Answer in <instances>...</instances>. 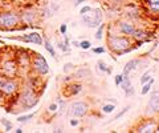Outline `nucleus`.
Returning a JSON list of instances; mask_svg holds the SVG:
<instances>
[{
	"label": "nucleus",
	"instance_id": "nucleus-7",
	"mask_svg": "<svg viewBox=\"0 0 159 133\" xmlns=\"http://www.w3.org/2000/svg\"><path fill=\"white\" fill-rule=\"evenodd\" d=\"M89 110V106H88L86 103L84 101H74V103L70 104L68 113L72 114L74 117H84Z\"/></svg>",
	"mask_w": 159,
	"mask_h": 133
},
{
	"label": "nucleus",
	"instance_id": "nucleus-34",
	"mask_svg": "<svg viewBox=\"0 0 159 133\" xmlns=\"http://www.w3.org/2000/svg\"><path fill=\"white\" fill-rule=\"evenodd\" d=\"M122 79H123V75H117L116 76V85L119 87V84L122 83Z\"/></svg>",
	"mask_w": 159,
	"mask_h": 133
},
{
	"label": "nucleus",
	"instance_id": "nucleus-21",
	"mask_svg": "<svg viewBox=\"0 0 159 133\" xmlns=\"http://www.w3.org/2000/svg\"><path fill=\"white\" fill-rule=\"evenodd\" d=\"M35 117V113H29V114H25V116H19L16 120L19 122H26L28 120H31V118H33Z\"/></svg>",
	"mask_w": 159,
	"mask_h": 133
},
{
	"label": "nucleus",
	"instance_id": "nucleus-35",
	"mask_svg": "<svg viewBox=\"0 0 159 133\" xmlns=\"http://www.w3.org/2000/svg\"><path fill=\"white\" fill-rule=\"evenodd\" d=\"M93 52H94V53H104V52H105V48H104V47H98V48H93Z\"/></svg>",
	"mask_w": 159,
	"mask_h": 133
},
{
	"label": "nucleus",
	"instance_id": "nucleus-24",
	"mask_svg": "<svg viewBox=\"0 0 159 133\" xmlns=\"http://www.w3.org/2000/svg\"><path fill=\"white\" fill-rule=\"evenodd\" d=\"M89 71H88V69H82V71H78V72L76 73V77L77 79H80V77H88V76H89Z\"/></svg>",
	"mask_w": 159,
	"mask_h": 133
},
{
	"label": "nucleus",
	"instance_id": "nucleus-2",
	"mask_svg": "<svg viewBox=\"0 0 159 133\" xmlns=\"http://www.w3.org/2000/svg\"><path fill=\"white\" fill-rule=\"evenodd\" d=\"M19 104L21 105L23 110L31 109L39 104V96L35 93L32 88H25L19 96Z\"/></svg>",
	"mask_w": 159,
	"mask_h": 133
},
{
	"label": "nucleus",
	"instance_id": "nucleus-25",
	"mask_svg": "<svg viewBox=\"0 0 159 133\" xmlns=\"http://www.w3.org/2000/svg\"><path fill=\"white\" fill-rule=\"evenodd\" d=\"M33 17H35V13L33 12H24L23 20H25V21H32Z\"/></svg>",
	"mask_w": 159,
	"mask_h": 133
},
{
	"label": "nucleus",
	"instance_id": "nucleus-9",
	"mask_svg": "<svg viewBox=\"0 0 159 133\" xmlns=\"http://www.w3.org/2000/svg\"><path fill=\"white\" fill-rule=\"evenodd\" d=\"M17 40H23V41H26V43H33L36 44V45H43V37L41 35L37 33V32H32L29 35H23V36L20 37H16Z\"/></svg>",
	"mask_w": 159,
	"mask_h": 133
},
{
	"label": "nucleus",
	"instance_id": "nucleus-13",
	"mask_svg": "<svg viewBox=\"0 0 159 133\" xmlns=\"http://www.w3.org/2000/svg\"><path fill=\"white\" fill-rule=\"evenodd\" d=\"M146 7L154 15H159V0H145Z\"/></svg>",
	"mask_w": 159,
	"mask_h": 133
},
{
	"label": "nucleus",
	"instance_id": "nucleus-1",
	"mask_svg": "<svg viewBox=\"0 0 159 133\" xmlns=\"http://www.w3.org/2000/svg\"><path fill=\"white\" fill-rule=\"evenodd\" d=\"M109 48L114 51L117 55L127 53L132 49L130 45V40L126 36H110L109 37Z\"/></svg>",
	"mask_w": 159,
	"mask_h": 133
},
{
	"label": "nucleus",
	"instance_id": "nucleus-15",
	"mask_svg": "<svg viewBox=\"0 0 159 133\" xmlns=\"http://www.w3.org/2000/svg\"><path fill=\"white\" fill-rule=\"evenodd\" d=\"M119 29H121L122 33H125V35H132L135 31V27L130 23H121L119 24Z\"/></svg>",
	"mask_w": 159,
	"mask_h": 133
},
{
	"label": "nucleus",
	"instance_id": "nucleus-37",
	"mask_svg": "<svg viewBox=\"0 0 159 133\" xmlns=\"http://www.w3.org/2000/svg\"><path fill=\"white\" fill-rule=\"evenodd\" d=\"M60 33L61 35H65L66 33V24H63L60 27Z\"/></svg>",
	"mask_w": 159,
	"mask_h": 133
},
{
	"label": "nucleus",
	"instance_id": "nucleus-23",
	"mask_svg": "<svg viewBox=\"0 0 159 133\" xmlns=\"http://www.w3.org/2000/svg\"><path fill=\"white\" fill-rule=\"evenodd\" d=\"M80 48H82V49H90L92 43L89 40H82V41H80Z\"/></svg>",
	"mask_w": 159,
	"mask_h": 133
},
{
	"label": "nucleus",
	"instance_id": "nucleus-19",
	"mask_svg": "<svg viewBox=\"0 0 159 133\" xmlns=\"http://www.w3.org/2000/svg\"><path fill=\"white\" fill-rule=\"evenodd\" d=\"M44 47H45V49H47L48 52H49V55H51L52 57H55V59H56V51H55V48H53V45L51 44L49 40H47L45 44H44Z\"/></svg>",
	"mask_w": 159,
	"mask_h": 133
},
{
	"label": "nucleus",
	"instance_id": "nucleus-27",
	"mask_svg": "<svg viewBox=\"0 0 159 133\" xmlns=\"http://www.w3.org/2000/svg\"><path fill=\"white\" fill-rule=\"evenodd\" d=\"M150 79H151V76H150V71H147V72L143 73V75H142V77H141V84L147 83Z\"/></svg>",
	"mask_w": 159,
	"mask_h": 133
},
{
	"label": "nucleus",
	"instance_id": "nucleus-3",
	"mask_svg": "<svg viewBox=\"0 0 159 133\" xmlns=\"http://www.w3.org/2000/svg\"><path fill=\"white\" fill-rule=\"evenodd\" d=\"M19 89V83L17 80L10 76H2L0 77V92L4 96H12Z\"/></svg>",
	"mask_w": 159,
	"mask_h": 133
},
{
	"label": "nucleus",
	"instance_id": "nucleus-26",
	"mask_svg": "<svg viewBox=\"0 0 159 133\" xmlns=\"http://www.w3.org/2000/svg\"><path fill=\"white\" fill-rule=\"evenodd\" d=\"M114 109H116V105H114V104H109V105H105L104 108H102L104 113H112Z\"/></svg>",
	"mask_w": 159,
	"mask_h": 133
},
{
	"label": "nucleus",
	"instance_id": "nucleus-38",
	"mask_svg": "<svg viewBox=\"0 0 159 133\" xmlns=\"http://www.w3.org/2000/svg\"><path fill=\"white\" fill-rule=\"evenodd\" d=\"M64 44H65L66 47H69V39L66 37V36H65V40H64Z\"/></svg>",
	"mask_w": 159,
	"mask_h": 133
},
{
	"label": "nucleus",
	"instance_id": "nucleus-28",
	"mask_svg": "<svg viewBox=\"0 0 159 133\" xmlns=\"http://www.w3.org/2000/svg\"><path fill=\"white\" fill-rule=\"evenodd\" d=\"M129 109H130V106H126L125 109H123V110H121V112H119V113L117 114V116L114 117V120H119V118H121V117L123 116V114H125V113H127V110H129Z\"/></svg>",
	"mask_w": 159,
	"mask_h": 133
},
{
	"label": "nucleus",
	"instance_id": "nucleus-30",
	"mask_svg": "<svg viewBox=\"0 0 159 133\" xmlns=\"http://www.w3.org/2000/svg\"><path fill=\"white\" fill-rule=\"evenodd\" d=\"M72 69H73V64H72V63H66V64L64 65V72H65V73H69Z\"/></svg>",
	"mask_w": 159,
	"mask_h": 133
},
{
	"label": "nucleus",
	"instance_id": "nucleus-39",
	"mask_svg": "<svg viewBox=\"0 0 159 133\" xmlns=\"http://www.w3.org/2000/svg\"><path fill=\"white\" fill-rule=\"evenodd\" d=\"M15 132H16V133H23V129H21V128H16Z\"/></svg>",
	"mask_w": 159,
	"mask_h": 133
},
{
	"label": "nucleus",
	"instance_id": "nucleus-18",
	"mask_svg": "<svg viewBox=\"0 0 159 133\" xmlns=\"http://www.w3.org/2000/svg\"><path fill=\"white\" fill-rule=\"evenodd\" d=\"M134 39L137 40H142V41H146V32H143V31H134V33L131 35Z\"/></svg>",
	"mask_w": 159,
	"mask_h": 133
},
{
	"label": "nucleus",
	"instance_id": "nucleus-14",
	"mask_svg": "<svg viewBox=\"0 0 159 133\" xmlns=\"http://www.w3.org/2000/svg\"><path fill=\"white\" fill-rule=\"evenodd\" d=\"M155 129H157V124L154 122V121H149V122L143 124L142 127H139L137 132H141V133H151V132H155Z\"/></svg>",
	"mask_w": 159,
	"mask_h": 133
},
{
	"label": "nucleus",
	"instance_id": "nucleus-10",
	"mask_svg": "<svg viewBox=\"0 0 159 133\" xmlns=\"http://www.w3.org/2000/svg\"><path fill=\"white\" fill-rule=\"evenodd\" d=\"M2 71H3L4 76L12 77L13 75L16 73V71H17V64H16L13 60H7V61H4V63H3Z\"/></svg>",
	"mask_w": 159,
	"mask_h": 133
},
{
	"label": "nucleus",
	"instance_id": "nucleus-12",
	"mask_svg": "<svg viewBox=\"0 0 159 133\" xmlns=\"http://www.w3.org/2000/svg\"><path fill=\"white\" fill-rule=\"evenodd\" d=\"M141 63V60L139 59H132L130 60L129 63H126L125 65V68H123V75H126V76H129V75L137 68V65H138Z\"/></svg>",
	"mask_w": 159,
	"mask_h": 133
},
{
	"label": "nucleus",
	"instance_id": "nucleus-5",
	"mask_svg": "<svg viewBox=\"0 0 159 133\" xmlns=\"http://www.w3.org/2000/svg\"><path fill=\"white\" fill-rule=\"evenodd\" d=\"M20 23V16L16 12L8 11L0 13V27L4 29H11Z\"/></svg>",
	"mask_w": 159,
	"mask_h": 133
},
{
	"label": "nucleus",
	"instance_id": "nucleus-17",
	"mask_svg": "<svg viewBox=\"0 0 159 133\" xmlns=\"http://www.w3.org/2000/svg\"><path fill=\"white\" fill-rule=\"evenodd\" d=\"M153 84H154V79L151 77V79H150L149 81H147V83L142 84V85H143V88H142V91H141V93H142V95H147V93L150 92V89H151Z\"/></svg>",
	"mask_w": 159,
	"mask_h": 133
},
{
	"label": "nucleus",
	"instance_id": "nucleus-11",
	"mask_svg": "<svg viewBox=\"0 0 159 133\" xmlns=\"http://www.w3.org/2000/svg\"><path fill=\"white\" fill-rule=\"evenodd\" d=\"M119 85H121L122 89L125 91L126 96H130V95H132V93H134V88H132V85H131V81H130L129 76H126V75H123L122 83L119 84Z\"/></svg>",
	"mask_w": 159,
	"mask_h": 133
},
{
	"label": "nucleus",
	"instance_id": "nucleus-29",
	"mask_svg": "<svg viewBox=\"0 0 159 133\" xmlns=\"http://www.w3.org/2000/svg\"><path fill=\"white\" fill-rule=\"evenodd\" d=\"M90 10H92V7H90V6H84L81 10H80V15H81V16H82V15H85V13H86V12H89Z\"/></svg>",
	"mask_w": 159,
	"mask_h": 133
},
{
	"label": "nucleus",
	"instance_id": "nucleus-41",
	"mask_svg": "<svg viewBox=\"0 0 159 133\" xmlns=\"http://www.w3.org/2000/svg\"><path fill=\"white\" fill-rule=\"evenodd\" d=\"M73 45L74 47H80V43L78 41H73Z\"/></svg>",
	"mask_w": 159,
	"mask_h": 133
},
{
	"label": "nucleus",
	"instance_id": "nucleus-22",
	"mask_svg": "<svg viewBox=\"0 0 159 133\" xmlns=\"http://www.w3.org/2000/svg\"><path fill=\"white\" fill-rule=\"evenodd\" d=\"M0 122H2L3 125H4V128H6V132H10L12 128H13L12 122H10V121H8V120H6V118H2V120H0Z\"/></svg>",
	"mask_w": 159,
	"mask_h": 133
},
{
	"label": "nucleus",
	"instance_id": "nucleus-16",
	"mask_svg": "<svg viewBox=\"0 0 159 133\" xmlns=\"http://www.w3.org/2000/svg\"><path fill=\"white\" fill-rule=\"evenodd\" d=\"M81 91H82V85H81V84H70V85L68 87V92H66V95H68V96L78 95Z\"/></svg>",
	"mask_w": 159,
	"mask_h": 133
},
{
	"label": "nucleus",
	"instance_id": "nucleus-20",
	"mask_svg": "<svg viewBox=\"0 0 159 133\" xmlns=\"http://www.w3.org/2000/svg\"><path fill=\"white\" fill-rule=\"evenodd\" d=\"M104 29H105V24L101 23V24L98 25V29H97V33H96V39H97V40H101V39H102V36H104Z\"/></svg>",
	"mask_w": 159,
	"mask_h": 133
},
{
	"label": "nucleus",
	"instance_id": "nucleus-32",
	"mask_svg": "<svg viewBox=\"0 0 159 133\" xmlns=\"http://www.w3.org/2000/svg\"><path fill=\"white\" fill-rule=\"evenodd\" d=\"M48 109H49V112H56V110L59 109V104L53 103V104H51L49 106H48Z\"/></svg>",
	"mask_w": 159,
	"mask_h": 133
},
{
	"label": "nucleus",
	"instance_id": "nucleus-40",
	"mask_svg": "<svg viewBox=\"0 0 159 133\" xmlns=\"http://www.w3.org/2000/svg\"><path fill=\"white\" fill-rule=\"evenodd\" d=\"M84 2H85V0H76V6H78L80 3H84Z\"/></svg>",
	"mask_w": 159,
	"mask_h": 133
},
{
	"label": "nucleus",
	"instance_id": "nucleus-42",
	"mask_svg": "<svg viewBox=\"0 0 159 133\" xmlns=\"http://www.w3.org/2000/svg\"><path fill=\"white\" fill-rule=\"evenodd\" d=\"M3 103V96H2V92H0V104Z\"/></svg>",
	"mask_w": 159,
	"mask_h": 133
},
{
	"label": "nucleus",
	"instance_id": "nucleus-4",
	"mask_svg": "<svg viewBox=\"0 0 159 133\" xmlns=\"http://www.w3.org/2000/svg\"><path fill=\"white\" fill-rule=\"evenodd\" d=\"M82 20L86 24V27L96 28V27H98L102 23V11L100 8H92L89 12L82 15Z\"/></svg>",
	"mask_w": 159,
	"mask_h": 133
},
{
	"label": "nucleus",
	"instance_id": "nucleus-8",
	"mask_svg": "<svg viewBox=\"0 0 159 133\" xmlns=\"http://www.w3.org/2000/svg\"><path fill=\"white\" fill-rule=\"evenodd\" d=\"M146 112L147 113H157L159 112V91L154 92L153 96L150 97L147 106H146Z\"/></svg>",
	"mask_w": 159,
	"mask_h": 133
},
{
	"label": "nucleus",
	"instance_id": "nucleus-6",
	"mask_svg": "<svg viewBox=\"0 0 159 133\" xmlns=\"http://www.w3.org/2000/svg\"><path fill=\"white\" fill-rule=\"evenodd\" d=\"M32 65H33V71L39 75H41V76H45V75L49 73V65H48L47 60L44 59L43 55H35L33 57V61H32Z\"/></svg>",
	"mask_w": 159,
	"mask_h": 133
},
{
	"label": "nucleus",
	"instance_id": "nucleus-36",
	"mask_svg": "<svg viewBox=\"0 0 159 133\" xmlns=\"http://www.w3.org/2000/svg\"><path fill=\"white\" fill-rule=\"evenodd\" d=\"M69 122H70V125H72V127H77L78 124H80V120H77V118H72Z\"/></svg>",
	"mask_w": 159,
	"mask_h": 133
},
{
	"label": "nucleus",
	"instance_id": "nucleus-31",
	"mask_svg": "<svg viewBox=\"0 0 159 133\" xmlns=\"http://www.w3.org/2000/svg\"><path fill=\"white\" fill-rule=\"evenodd\" d=\"M57 47H59V48H60V49L63 51V52H66V51L69 49V47H66L65 44H64V43H61V41H59V43H57Z\"/></svg>",
	"mask_w": 159,
	"mask_h": 133
},
{
	"label": "nucleus",
	"instance_id": "nucleus-33",
	"mask_svg": "<svg viewBox=\"0 0 159 133\" xmlns=\"http://www.w3.org/2000/svg\"><path fill=\"white\" fill-rule=\"evenodd\" d=\"M98 66H100V69L102 71V72H106V64H105L104 60H100L98 61Z\"/></svg>",
	"mask_w": 159,
	"mask_h": 133
}]
</instances>
